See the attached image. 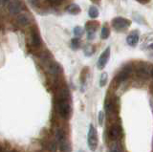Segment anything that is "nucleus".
Segmentation results:
<instances>
[{"label":"nucleus","mask_w":153,"mask_h":152,"mask_svg":"<svg viewBox=\"0 0 153 152\" xmlns=\"http://www.w3.org/2000/svg\"><path fill=\"white\" fill-rule=\"evenodd\" d=\"M68 97H69L68 91L66 89H63L59 93V96L56 97V112L64 120H67V119L70 118L72 112L71 104L69 102Z\"/></svg>","instance_id":"1"},{"label":"nucleus","mask_w":153,"mask_h":152,"mask_svg":"<svg viewBox=\"0 0 153 152\" xmlns=\"http://www.w3.org/2000/svg\"><path fill=\"white\" fill-rule=\"evenodd\" d=\"M87 144L91 151H95L98 146V133L93 125H89L88 135H87Z\"/></svg>","instance_id":"2"},{"label":"nucleus","mask_w":153,"mask_h":152,"mask_svg":"<svg viewBox=\"0 0 153 152\" xmlns=\"http://www.w3.org/2000/svg\"><path fill=\"white\" fill-rule=\"evenodd\" d=\"M56 141L59 142V148L61 151L63 152H68L70 150V145L67 142V137H66V133L63 129H59L56 130Z\"/></svg>","instance_id":"3"},{"label":"nucleus","mask_w":153,"mask_h":152,"mask_svg":"<svg viewBox=\"0 0 153 152\" xmlns=\"http://www.w3.org/2000/svg\"><path fill=\"white\" fill-rule=\"evenodd\" d=\"M131 25V21L124 17H115L112 20V26L114 29L120 32V31H124L126 29Z\"/></svg>","instance_id":"4"},{"label":"nucleus","mask_w":153,"mask_h":152,"mask_svg":"<svg viewBox=\"0 0 153 152\" xmlns=\"http://www.w3.org/2000/svg\"><path fill=\"white\" fill-rule=\"evenodd\" d=\"M122 127L119 125H113L108 130V137L110 140L117 141L122 136Z\"/></svg>","instance_id":"5"},{"label":"nucleus","mask_w":153,"mask_h":152,"mask_svg":"<svg viewBox=\"0 0 153 152\" xmlns=\"http://www.w3.org/2000/svg\"><path fill=\"white\" fill-rule=\"evenodd\" d=\"M109 58H110V47H107L102 53V55L100 56V58L98 59V68L100 70H102L105 67V65L107 64L109 60Z\"/></svg>","instance_id":"6"},{"label":"nucleus","mask_w":153,"mask_h":152,"mask_svg":"<svg viewBox=\"0 0 153 152\" xmlns=\"http://www.w3.org/2000/svg\"><path fill=\"white\" fill-rule=\"evenodd\" d=\"M99 24L96 21L93 22H89L86 24V30H87V39L88 40L94 39L95 35H96V31L98 29Z\"/></svg>","instance_id":"7"},{"label":"nucleus","mask_w":153,"mask_h":152,"mask_svg":"<svg viewBox=\"0 0 153 152\" xmlns=\"http://www.w3.org/2000/svg\"><path fill=\"white\" fill-rule=\"evenodd\" d=\"M21 4L20 2L18 1H9V4H8V10H9V13H11V15H17L21 12Z\"/></svg>","instance_id":"8"},{"label":"nucleus","mask_w":153,"mask_h":152,"mask_svg":"<svg viewBox=\"0 0 153 152\" xmlns=\"http://www.w3.org/2000/svg\"><path fill=\"white\" fill-rule=\"evenodd\" d=\"M31 42L35 47H39L41 45L40 35L36 29H32L31 31Z\"/></svg>","instance_id":"9"},{"label":"nucleus","mask_w":153,"mask_h":152,"mask_svg":"<svg viewBox=\"0 0 153 152\" xmlns=\"http://www.w3.org/2000/svg\"><path fill=\"white\" fill-rule=\"evenodd\" d=\"M130 72H131V68L130 67H124L121 71V72L117 75V78H116L117 82L120 83V82H123L126 79H127L128 77H129V75H130Z\"/></svg>","instance_id":"10"},{"label":"nucleus","mask_w":153,"mask_h":152,"mask_svg":"<svg viewBox=\"0 0 153 152\" xmlns=\"http://www.w3.org/2000/svg\"><path fill=\"white\" fill-rule=\"evenodd\" d=\"M31 19L32 18L28 13H20L16 18V22L20 26H27L31 23Z\"/></svg>","instance_id":"11"},{"label":"nucleus","mask_w":153,"mask_h":152,"mask_svg":"<svg viewBox=\"0 0 153 152\" xmlns=\"http://www.w3.org/2000/svg\"><path fill=\"white\" fill-rule=\"evenodd\" d=\"M126 42L128 45L132 47L136 46L139 42V33L138 32H132L131 34H129L126 37Z\"/></svg>","instance_id":"12"},{"label":"nucleus","mask_w":153,"mask_h":152,"mask_svg":"<svg viewBox=\"0 0 153 152\" xmlns=\"http://www.w3.org/2000/svg\"><path fill=\"white\" fill-rule=\"evenodd\" d=\"M48 70H49V72L52 74V75H57L59 72H60V66L59 63L56 62H51L48 66Z\"/></svg>","instance_id":"13"},{"label":"nucleus","mask_w":153,"mask_h":152,"mask_svg":"<svg viewBox=\"0 0 153 152\" xmlns=\"http://www.w3.org/2000/svg\"><path fill=\"white\" fill-rule=\"evenodd\" d=\"M109 152H123V147H122L121 144L118 142H115L114 144L110 146Z\"/></svg>","instance_id":"14"},{"label":"nucleus","mask_w":153,"mask_h":152,"mask_svg":"<svg viewBox=\"0 0 153 152\" xmlns=\"http://www.w3.org/2000/svg\"><path fill=\"white\" fill-rule=\"evenodd\" d=\"M67 11H68V13H72V15H76V13H80V8L76 5V4H71V5L67 8Z\"/></svg>","instance_id":"15"},{"label":"nucleus","mask_w":153,"mask_h":152,"mask_svg":"<svg viewBox=\"0 0 153 152\" xmlns=\"http://www.w3.org/2000/svg\"><path fill=\"white\" fill-rule=\"evenodd\" d=\"M88 15L91 18H97L99 16V11H98L97 7L90 6L89 11H88Z\"/></svg>","instance_id":"16"},{"label":"nucleus","mask_w":153,"mask_h":152,"mask_svg":"<svg viewBox=\"0 0 153 152\" xmlns=\"http://www.w3.org/2000/svg\"><path fill=\"white\" fill-rule=\"evenodd\" d=\"M110 36V30L109 28L104 25L102 28V33H100V37H102V39H107Z\"/></svg>","instance_id":"17"},{"label":"nucleus","mask_w":153,"mask_h":152,"mask_svg":"<svg viewBox=\"0 0 153 152\" xmlns=\"http://www.w3.org/2000/svg\"><path fill=\"white\" fill-rule=\"evenodd\" d=\"M83 33H84L83 28H81L80 26L75 27V29H74V35H75V36L76 37V39H79V37L83 35Z\"/></svg>","instance_id":"18"},{"label":"nucleus","mask_w":153,"mask_h":152,"mask_svg":"<svg viewBox=\"0 0 153 152\" xmlns=\"http://www.w3.org/2000/svg\"><path fill=\"white\" fill-rule=\"evenodd\" d=\"M80 39H76V37H75V39H72L71 41V45H72V48H73L74 50H76L79 49L80 47Z\"/></svg>","instance_id":"19"},{"label":"nucleus","mask_w":153,"mask_h":152,"mask_svg":"<svg viewBox=\"0 0 153 152\" xmlns=\"http://www.w3.org/2000/svg\"><path fill=\"white\" fill-rule=\"evenodd\" d=\"M107 73H102V76H100V85L102 87L105 86L106 85V82H107Z\"/></svg>","instance_id":"20"},{"label":"nucleus","mask_w":153,"mask_h":152,"mask_svg":"<svg viewBox=\"0 0 153 152\" xmlns=\"http://www.w3.org/2000/svg\"><path fill=\"white\" fill-rule=\"evenodd\" d=\"M94 53V48L91 45H86L84 47V54L86 56H92Z\"/></svg>","instance_id":"21"},{"label":"nucleus","mask_w":153,"mask_h":152,"mask_svg":"<svg viewBox=\"0 0 153 152\" xmlns=\"http://www.w3.org/2000/svg\"><path fill=\"white\" fill-rule=\"evenodd\" d=\"M103 118H104V114H103V112H102V111H100V112L99 113V117H98V119H99V123H100V125H102Z\"/></svg>","instance_id":"22"},{"label":"nucleus","mask_w":153,"mask_h":152,"mask_svg":"<svg viewBox=\"0 0 153 152\" xmlns=\"http://www.w3.org/2000/svg\"><path fill=\"white\" fill-rule=\"evenodd\" d=\"M50 150L51 151H55L56 150V145L53 142V144H50Z\"/></svg>","instance_id":"23"},{"label":"nucleus","mask_w":153,"mask_h":152,"mask_svg":"<svg viewBox=\"0 0 153 152\" xmlns=\"http://www.w3.org/2000/svg\"><path fill=\"white\" fill-rule=\"evenodd\" d=\"M150 75H151V77H152V79H153V67H152L151 70H150Z\"/></svg>","instance_id":"24"},{"label":"nucleus","mask_w":153,"mask_h":152,"mask_svg":"<svg viewBox=\"0 0 153 152\" xmlns=\"http://www.w3.org/2000/svg\"><path fill=\"white\" fill-rule=\"evenodd\" d=\"M140 3H142V4H146V3H148V1H145V2H143V1H140Z\"/></svg>","instance_id":"25"},{"label":"nucleus","mask_w":153,"mask_h":152,"mask_svg":"<svg viewBox=\"0 0 153 152\" xmlns=\"http://www.w3.org/2000/svg\"><path fill=\"white\" fill-rule=\"evenodd\" d=\"M9 152H16V150H11V151H9Z\"/></svg>","instance_id":"26"},{"label":"nucleus","mask_w":153,"mask_h":152,"mask_svg":"<svg viewBox=\"0 0 153 152\" xmlns=\"http://www.w3.org/2000/svg\"><path fill=\"white\" fill-rule=\"evenodd\" d=\"M79 152H84V151H82V150H79Z\"/></svg>","instance_id":"27"}]
</instances>
